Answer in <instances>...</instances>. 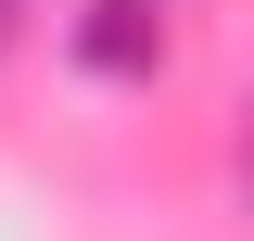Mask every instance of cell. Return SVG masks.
Wrapping results in <instances>:
<instances>
[{
    "label": "cell",
    "mask_w": 254,
    "mask_h": 241,
    "mask_svg": "<svg viewBox=\"0 0 254 241\" xmlns=\"http://www.w3.org/2000/svg\"><path fill=\"white\" fill-rule=\"evenodd\" d=\"M64 51H76V76H102V89H153L165 51H178V0H76Z\"/></svg>",
    "instance_id": "1"
},
{
    "label": "cell",
    "mask_w": 254,
    "mask_h": 241,
    "mask_svg": "<svg viewBox=\"0 0 254 241\" xmlns=\"http://www.w3.org/2000/svg\"><path fill=\"white\" fill-rule=\"evenodd\" d=\"M26 13H38V0H0V51H26Z\"/></svg>",
    "instance_id": "2"
}]
</instances>
